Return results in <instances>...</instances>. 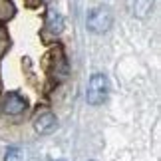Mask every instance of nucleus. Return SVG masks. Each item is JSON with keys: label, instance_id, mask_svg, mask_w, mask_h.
Segmentation results:
<instances>
[{"label": "nucleus", "instance_id": "f257e3e1", "mask_svg": "<svg viewBox=\"0 0 161 161\" xmlns=\"http://www.w3.org/2000/svg\"><path fill=\"white\" fill-rule=\"evenodd\" d=\"M86 24H88L90 32L103 34V32H108L111 28V24H114V14H111L109 8H106V6H97V8H92L88 12Z\"/></svg>", "mask_w": 161, "mask_h": 161}, {"label": "nucleus", "instance_id": "f03ea898", "mask_svg": "<svg viewBox=\"0 0 161 161\" xmlns=\"http://www.w3.org/2000/svg\"><path fill=\"white\" fill-rule=\"evenodd\" d=\"M109 94V82L103 74H94L90 78V86L88 92H86V100H88L90 106H102L103 102L108 100Z\"/></svg>", "mask_w": 161, "mask_h": 161}, {"label": "nucleus", "instance_id": "7ed1b4c3", "mask_svg": "<svg viewBox=\"0 0 161 161\" xmlns=\"http://www.w3.org/2000/svg\"><path fill=\"white\" fill-rule=\"evenodd\" d=\"M28 102L26 97L20 96L18 92H8V94L4 96V102H2V108L8 115H20L24 109H26Z\"/></svg>", "mask_w": 161, "mask_h": 161}, {"label": "nucleus", "instance_id": "20e7f679", "mask_svg": "<svg viewBox=\"0 0 161 161\" xmlns=\"http://www.w3.org/2000/svg\"><path fill=\"white\" fill-rule=\"evenodd\" d=\"M56 127H58V119H56V115L52 114V111H44V114L36 115L34 129L40 135H50V133L56 131Z\"/></svg>", "mask_w": 161, "mask_h": 161}, {"label": "nucleus", "instance_id": "39448f33", "mask_svg": "<svg viewBox=\"0 0 161 161\" xmlns=\"http://www.w3.org/2000/svg\"><path fill=\"white\" fill-rule=\"evenodd\" d=\"M46 28L50 30L54 36H58L62 30H64V18H62L58 12H48V18H46Z\"/></svg>", "mask_w": 161, "mask_h": 161}, {"label": "nucleus", "instance_id": "423d86ee", "mask_svg": "<svg viewBox=\"0 0 161 161\" xmlns=\"http://www.w3.org/2000/svg\"><path fill=\"white\" fill-rule=\"evenodd\" d=\"M153 8V0H133V14L145 18Z\"/></svg>", "mask_w": 161, "mask_h": 161}, {"label": "nucleus", "instance_id": "0eeeda50", "mask_svg": "<svg viewBox=\"0 0 161 161\" xmlns=\"http://www.w3.org/2000/svg\"><path fill=\"white\" fill-rule=\"evenodd\" d=\"M4 161H20V149H18V147H10Z\"/></svg>", "mask_w": 161, "mask_h": 161}, {"label": "nucleus", "instance_id": "6e6552de", "mask_svg": "<svg viewBox=\"0 0 161 161\" xmlns=\"http://www.w3.org/2000/svg\"><path fill=\"white\" fill-rule=\"evenodd\" d=\"M58 161H66V159H58Z\"/></svg>", "mask_w": 161, "mask_h": 161}, {"label": "nucleus", "instance_id": "1a4fd4ad", "mask_svg": "<svg viewBox=\"0 0 161 161\" xmlns=\"http://www.w3.org/2000/svg\"><path fill=\"white\" fill-rule=\"evenodd\" d=\"M92 161H94V159H92Z\"/></svg>", "mask_w": 161, "mask_h": 161}]
</instances>
